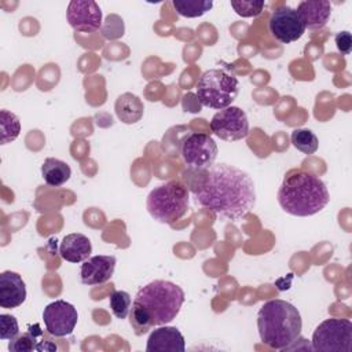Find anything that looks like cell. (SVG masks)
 <instances>
[{
	"label": "cell",
	"mask_w": 352,
	"mask_h": 352,
	"mask_svg": "<svg viewBox=\"0 0 352 352\" xmlns=\"http://www.w3.org/2000/svg\"><path fill=\"white\" fill-rule=\"evenodd\" d=\"M190 187L195 204L221 220H242L256 205V187L245 170L230 164H213Z\"/></svg>",
	"instance_id": "1"
},
{
	"label": "cell",
	"mask_w": 352,
	"mask_h": 352,
	"mask_svg": "<svg viewBox=\"0 0 352 352\" xmlns=\"http://www.w3.org/2000/svg\"><path fill=\"white\" fill-rule=\"evenodd\" d=\"M183 289L169 280L157 279L136 293L129 312V323L136 336L146 334L154 326L172 322L184 302Z\"/></svg>",
	"instance_id": "2"
},
{
	"label": "cell",
	"mask_w": 352,
	"mask_h": 352,
	"mask_svg": "<svg viewBox=\"0 0 352 352\" xmlns=\"http://www.w3.org/2000/svg\"><path fill=\"white\" fill-rule=\"evenodd\" d=\"M276 198L286 213L308 217L329 204L330 194L320 177L304 169H293L285 176Z\"/></svg>",
	"instance_id": "3"
},
{
	"label": "cell",
	"mask_w": 352,
	"mask_h": 352,
	"mask_svg": "<svg viewBox=\"0 0 352 352\" xmlns=\"http://www.w3.org/2000/svg\"><path fill=\"white\" fill-rule=\"evenodd\" d=\"M257 329L263 344L272 349H289L300 336L302 320L298 309L285 300H270L257 312Z\"/></svg>",
	"instance_id": "4"
},
{
	"label": "cell",
	"mask_w": 352,
	"mask_h": 352,
	"mask_svg": "<svg viewBox=\"0 0 352 352\" xmlns=\"http://www.w3.org/2000/svg\"><path fill=\"white\" fill-rule=\"evenodd\" d=\"M188 190L179 180L153 188L146 201L148 214L161 224H173L188 210Z\"/></svg>",
	"instance_id": "5"
},
{
	"label": "cell",
	"mask_w": 352,
	"mask_h": 352,
	"mask_svg": "<svg viewBox=\"0 0 352 352\" xmlns=\"http://www.w3.org/2000/svg\"><path fill=\"white\" fill-rule=\"evenodd\" d=\"M195 95L201 106L216 110L226 109L238 95V78L221 69L206 70L198 78Z\"/></svg>",
	"instance_id": "6"
},
{
	"label": "cell",
	"mask_w": 352,
	"mask_h": 352,
	"mask_svg": "<svg viewBox=\"0 0 352 352\" xmlns=\"http://www.w3.org/2000/svg\"><path fill=\"white\" fill-rule=\"evenodd\" d=\"M312 349L320 352H351L352 322L329 318L319 323L312 334Z\"/></svg>",
	"instance_id": "7"
},
{
	"label": "cell",
	"mask_w": 352,
	"mask_h": 352,
	"mask_svg": "<svg viewBox=\"0 0 352 352\" xmlns=\"http://www.w3.org/2000/svg\"><path fill=\"white\" fill-rule=\"evenodd\" d=\"M180 155L188 169L202 172L214 164L217 144L210 135L192 132L182 140Z\"/></svg>",
	"instance_id": "8"
},
{
	"label": "cell",
	"mask_w": 352,
	"mask_h": 352,
	"mask_svg": "<svg viewBox=\"0 0 352 352\" xmlns=\"http://www.w3.org/2000/svg\"><path fill=\"white\" fill-rule=\"evenodd\" d=\"M210 131L226 142H236L248 136L249 121L246 113L238 106L219 110L209 122Z\"/></svg>",
	"instance_id": "9"
},
{
	"label": "cell",
	"mask_w": 352,
	"mask_h": 352,
	"mask_svg": "<svg viewBox=\"0 0 352 352\" xmlns=\"http://www.w3.org/2000/svg\"><path fill=\"white\" fill-rule=\"evenodd\" d=\"M268 30L275 40L283 44H289L302 37L305 26L296 8L282 6L271 14L268 21Z\"/></svg>",
	"instance_id": "10"
},
{
	"label": "cell",
	"mask_w": 352,
	"mask_h": 352,
	"mask_svg": "<svg viewBox=\"0 0 352 352\" xmlns=\"http://www.w3.org/2000/svg\"><path fill=\"white\" fill-rule=\"evenodd\" d=\"M78 320L76 307L65 300L50 302L43 311V322L50 336L65 337L73 333Z\"/></svg>",
	"instance_id": "11"
},
{
	"label": "cell",
	"mask_w": 352,
	"mask_h": 352,
	"mask_svg": "<svg viewBox=\"0 0 352 352\" xmlns=\"http://www.w3.org/2000/svg\"><path fill=\"white\" fill-rule=\"evenodd\" d=\"M66 18L76 32H96L102 28V10L92 0H72Z\"/></svg>",
	"instance_id": "12"
},
{
	"label": "cell",
	"mask_w": 352,
	"mask_h": 352,
	"mask_svg": "<svg viewBox=\"0 0 352 352\" xmlns=\"http://www.w3.org/2000/svg\"><path fill=\"white\" fill-rule=\"evenodd\" d=\"M116 257L98 254L88 257L80 267V279L82 285H102L107 282L116 270Z\"/></svg>",
	"instance_id": "13"
},
{
	"label": "cell",
	"mask_w": 352,
	"mask_h": 352,
	"mask_svg": "<svg viewBox=\"0 0 352 352\" xmlns=\"http://www.w3.org/2000/svg\"><path fill=\"white\" fill-rule=\"evenodd\" d=\"M26 300V285L22 276L14 271L0 274V307L12 309Z\"/></svg>",
	"instance_id": "14"
},
{
	"label": "cell",
	"mask_w": 352,
	"mask_h": 352,
	"mask_svg": "<svg viewBox=\"0 0 352 352\" xmlns=\"http://www.w3.org/2000/svg\"><path fill=\"white\" fill-rule=\"evenodd\" d=\"M147 352H184L186 341L177 327L162 326L153 330L147 338Z\"/></svg>",
	"instance_id": "15"
},
{
	"label": "cell",
	"mask_w": 352,
	"mask_h": 352,
	"mask_svg": "<svg viewBox=\"0 0 352 352\" xmlns=\"http://www.w3.org/2000/svg\"><path fill=\"white\" fill-rule=\"evenodd\" d=\"M297 12L305 29L316 30L327 23L331 15V6L326 0H304L297 6Z\"/></svg>",
	"instance_id": "16"
},
{
	"label": "cell",
	"mask_w": 352,
	"mask_h": 352,
	"mask_svg": "<svg viewBox=\"0 0 352 352\" xmlns=\"http://www.w3.org/2000/svg\"><path fill=\"white\" fill-rule=\"evenodd\" d=\"M92 252V243L88 236L80 232L67 234L59 246V254L65 261L81 263L85 261Z\"/></svg>",
	"instance_id": "17"
},
{
	"label": "cell",
	"mask_w": 352,
	"mask_h": 352,
	"mask_svg": "<svg viewBox=\"0 0 352 352\" xmlns=\"http://www.w3.org/2000/svg\"><path fill=\"white\" fill-rule=\"evenodd\" d=\"M10 351L16 352H29V351H55L56 345L51 342L50 338L44 336L40 330L38 324L29 327L26 333L16 337L15 340L10 341L8 344Z\"/></svg>",
	"instance_id": "18"
},
{
	"label": "cell",
	"mask_w": 352,
	"mask_h": 352,
	"mask_svg": "<svg viewBox=\"0 0 352 352\" xmlns=\"http://www.w3.org/2000/svg\"><path fill=\"white\" fill-rule=\"evenodd\" d=\"M114 110L120 121L124 124H135L143 117L144 106L139 96L131 92H125L117 98Z\"/></svg>",
	"instance_id": "19"
},
{
	"label": "cell",
	"mask_w": 352,
	"mask_h": 352,
	"mask_svg": "<svg viewBox=\"0 0 352 352\" xmlns=\"http://www.w3.org/2000/svg\"><path fill=\"white\" fill-rule=\"evenodd\" d=\"M41 176L48 186L59 187L70 179L72 169L67 162L50 157L45 158L41 165Z\"/></svg>",
	"instance_id": "20"
},
{
	"label": "cell",
	"mask_w": 352,
	"mask_h": 352,
	"mask_svg": "<svg viewBox=\"0 0 352 352\" xmlns=\"http://www.w3.org/2000/svg\"><path fill=\"white\" fill-rule=\"evenodd\" d=\"M175 11L184 18H198L206 14L213 7L210 0H173Z\"/></svg>",
	"instance_id": "21"
},
{
	"label": "cell",
	"mask_w": 352,
	"mask_h": 352,
	"mask_svg": "<svg viewBox=\"0 0 352 352\" xmlns=\"http://www.w3.org/2000/svg\"><path fill=\"white\" fill-rule=\"evenodd\" d=\"M292 144L301 153L304 154H314L316 153L319 147V140L316 135L307 128H298L292 132Z\"/></svg>",
	"instance_id": "22"
},
{
	"label": "cell",
	"mask_w": 352,
	"mask_h": 352,
	"mask_svg": "<svg viewBox=\"0 0 352 352\" xmlns=\"http://www.w3.org/2000/svg\"><path fill=\"white\" fill-rule=\"evenodd\" d=\"M0 132H1V139H0L1 144H7V143L15 140L21 132L19 118L8 110H1L0 111Z\"/></svg>",
	"instance_id": "23"
},
{
	"label": "cell",
	"mask_w": 352,
	"mask_h": 352,
	"mask_svg": "<svg viewBox=\"0 0 352 352\" xmlns=\"http://www.w3.org/2000/svg\"><path fill=\"white\" fill-rule=\"evenodd\" d=\"M109 302H110L111 312L116 318L125 319L129 315L131 305H132V298H131L129 293H126L124 290H116L110 294Z\"/></svg>",
	"instance_id": "24"
},
{
	"label": "cell",
	"mask_w": 352,
	"mask_h": 352,
	"mask_svg": "<svg viewBox=\"0 0 352 352\" xmlns=\"http://www.w3.org/2000/svg\"><path fill=\"white\" fill-rule=\"evenodd\" d=\"M102 36L107 40H116L120 38L124 34V21L116 15V14H110L104 23L100 28Z\"/></svg>",
	"instance_id": "25"
},
{
	"label": "cell",
	"mask_w": 352,
	"mask_h": 352,
	"mask_svg": "<svg viewBox=\"0 0 352 352\" xmlns=\"http://www.w3.org/2000/svg\"><path fill=\"white\" fill-rule=\"evenodd\" d=\"M231 7L239 16L250 18V16H257L261 14V11L264 8V1L239 0V1H231Z\"/></svg>",
	"instance_id": "26"
},
{
	"label": "cell",
	"mask_w": 352,
	"mask_h": 352,
	"mask_svg": "<svg viewBox=\"0 0 352 352\" xmlns=\"http://www.w3.org/2000/svg\"><path fill=\"white\" fill-rule=\"evenodd\" d=\"M19 334V326L15 316L10 314L0 315V338L3 341H12Z\"/></svg>",
	"instance_id": "27"
},
{
	"label": "cell",
	"mask_w": 352,
	"mask_h": 352,
	"mask_svg": "<svg viewBox=\"0 0 352 352\" xmlns=\"http://www.w3.org/2000/svg\"><path fill=\"white\" fill-rule=\"evenodd\" d=\"M334 41H336V45L338 48V51L342 54V55H349L351 54V50H352V38H351V33L348 30H342V32H338L334 37Z\"/></svg>",
	"instance_id": "28"
}]
</instances>
